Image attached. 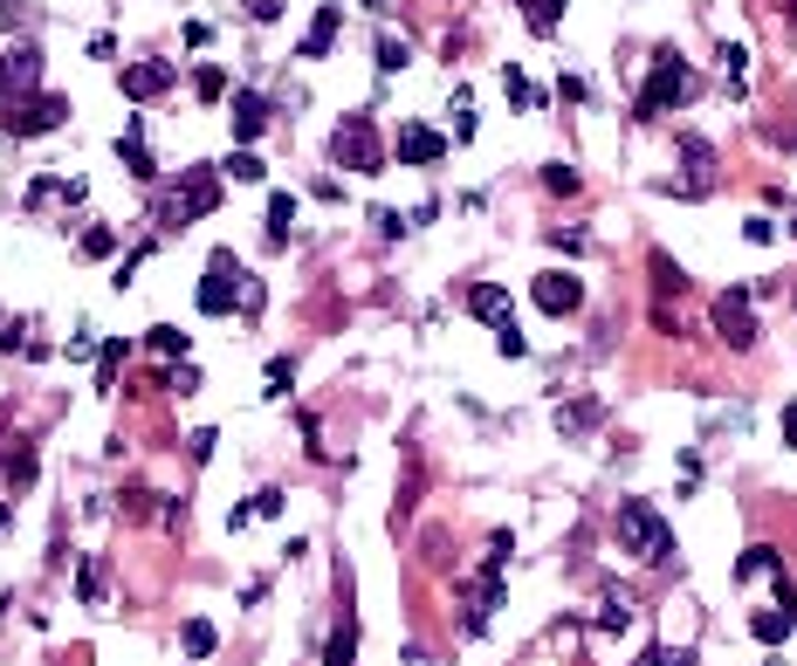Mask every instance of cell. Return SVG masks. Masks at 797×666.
I'll use <instances>...</instances> for the list:
<instances>
[{
  "label": "cell",
  "instance_id": "cell-41",
  "mask_svg": "<svg viewBox=\"0 0 797 666\" xmlns=\"http://www.w3.org/2000/svg\"><path fill=\"white\" fill-rule=\"evenodd\" d=\"M454 138H461V145L474 138V110H468V90H454Z\"/></svg>",
  "mask_w": 797,
  "mask_h": 666
},
{
  "label": "cell",
  "instance_id": "cell-16",
  "mask_svg": "<svg viewBox=\"0 0 797 666\" xmlns=\"http://www.w3.org/2000/svg\"><path fill=\"white\" fill-rule=\"evenodd\" d=\"M117 159H125V172H131V179H158L151 151H145V117H131V125H125V138H117Z\"/></svg>",
  "mask_w": 797,
  "mask_h": 666
},
{
  "label": "cell",
  "instance_id": "cell-46",
  "mask_svg": "<svg viewBox=\"0 0 797 666\" xmlns=\"http://www.w3.org/2000/svg\"><path fill=\"white\" fill-rule=\"evenodd\" d=\"M372 227H378V233H385V241H398V233H406V220H398V213H392V207H378V213H372Z\"/></svg>",
  "mask_w": 797,
  "mask_h": 666
},
{
  "label": "cell",
  "instance_id": "cell-23",
  "mask_svg": "<svg viewBox=\"0 0 797 666\" xmlns=\"http://www.w3.org/2000/svg\"><path fill=\"white\" fill-rule=\"evenodd\" d=\"M515 8H523L530 34H557V21H564V8H571V0H515Z\"/></svg>",
  "mask_w": 797,
  "mask_h": 666
},
{
  "label": "cell",
  "instance_id": "cell-14",
  "mask_svg": "<svg viewBox=\"0 0 797 666\" xmlns=\"http://www.w3.org/2000/svg\"><path fill=\"white\" fill-rule=\"evenodd\" d=\"M227 125H234V145H255L268 131V103L255 90H234V110H227Z\"/></svg>",
  "mask_w": 797,
  "mask_h": 666
},
{
  "label": "cell",
  "instance_id": "cell-44",
  "mask_svg": "<svg viewBox=\"0 0 797 666\" xmlns=\"http://www.w3.org/2000/svg\"><path fill=\"white\" fill-rule=\"evenodd\" d=\"M502 90H509V97H515V103H537V90H530V83H523V69H502Z\"/></svg>",
  "mask_w": 797,
  "mask_h": 666
},
{
  "label": "cell",
  "instance_id": "cell-6",
  "mask_svg": "<svg viewBox=\"0 0 797 666\" xmlns=\"http://www.w3.org/2000/svg\"><path fill=\"white\" fill-rule=\"evenodd\" d=\"M715 330H722L729 350H756V337H764V330H756V296L749 289H722V296H715Z\"/></svg>",
  "mask_w": 797,
  "mask_h": 666
},
{
  "label": "cell",
  "instance_id": "cell-32",
  "mask_svg": "<svg viewBox=\"0 0 797 666\" xmlns=\"http://www.w3.org/2000/svg\"><path fill=\"white\" fill-rule=\"evenodd\" d=\"M647 268H653V289H660V296H681V289H688V276H681V261H667V255H653Z\"/></svg>",
  "mask_w": 797,
  "mask_h": 666
},
{
  "label": "cell",
  "instance_id": "cell-1",
  "mask_svg": "<svg viewBox=\"0 0 797 666\" xmlns=\"http://www.w3.org/2000/svg\"><path fill=\"white\" fill-rule=\"evenodd\" d=\"M612 529H619V543H626V557H640V564H653V570L681 557V550H673V523L660 516L653 501H619Z\"/></svg>",
  "mask_w": 797,
  "mask_h": 666
},
{
  "label": "cell",
  "instance_id": "cell-38",
  "mask_svg": "<svg viewBox=\"0 0 797 666\" xmlns=\"http://www.w3.org/2000/svg\"><path fill=\"white\" fill-rule=\"evenodd\" d=\"M742 69H749V49H742V42H722V76H729V90H742Z\"/></svg>",
  "mask_w": 797,
  "mask_h": 666
},
{
  "label": "cell",
  "instance_id": "cell-35",
  "mask_svg": "<svg viewBox=\"0 0 797 666\" xmlns=\"http://www.w3.org/2000/svg\"><path fill=\"white\" fill-rule=\"evenodd\" d=\"M76 248H83L90 261H110V255H117V233H110V227H90V233H83Z\"/></svg>",
  "mask_w": 797,
  "mask_h": 666
},
{
  "label": "cell",
  "instance_id": "cell-50",
  "mask_svg": "<svg viewBox=\"0 0 797 666\" xmlns=\"http://www.w3.org/2000/svg\"><path fill=\"white\" fill-rule=\"evenodd\" d=\"M784 14H790V21H797V0H784Z\"/></svg>",
  "mask_w": 797,
  "mask_h": 666
},
{
  "label": "cell",
  "instance_id": "cell-22",
  "mask_svg": "<svg viewBox=\"0 0 797 666\" xmlns=\"http://www.w3.org/2000/svg\"><path fill=\"white\" fill-rule=\"evenodd\" d=\"M736 577H742V584H749V577H784V557L770 550V543H749L742 564H736Z\"/></svg>",
  "mask_w": 797,
  "mask_h": 666
},
{
  "label": "cell",
  "instance_id": "cell-27",
  "mask_svg": "<svg viewBox=\"0 0 797 666\" xmlns=\"http://www.w3.org/2000/svg\"><path fill=\"white\" fill-rule=\"evenodd\" d=\"M179 646H186V659H207V653L220 646V633H214V618H186V633H179Z\"/></svg>",
  "mask_w": 797,
  "mask_h": 666
},
{
  "label": "cell",
  "instance_id": "cell-8",
  "mask_svg": "<svg viewBox=\"0 0 797 666\" xmlns=\"http://www.w3.org/2000/svg\"><path fill=\"white\" fill-rule=\"evenodd\" d=\"M530 296H537L543 317H578L584 309V282L571 276V268H543V276L530 282Z\"/></svg>",
  "mask_w": 797,
  "mask_h": 666
},
{
  "label": "cell",
  "instance_id": "cell-36",
  "mask_svg": "<svg viewBox=\"0 0 797 666\" xmlns=\"http://www.w3.org/2000/svg\"><path fill=\"white\" fill-rule=\"evenodd\" d=\"M289 385H296V365L289 358H268V399H289Z\"/></svg>",
  "mask_w": 797,
  "mask_h": 666
},
{
  "label": "cell",
  "instance_id": "cell-2",
  "mask_svg": "<svg viewBox=\"0 0 797 666\" xmlns=\"http://www.w3.org/2000/svg\"><path fill=\"white\" fill-rule=\"evenodd\" d=\"M331 159L344 172H385V138H378V125H372L365 110H351L344 125L331 131Z\"/></svg>",
  "mask_w": 797,
  "mask_h": 666
},
{
  "label": "cell",
  "instance_id": "cell-33",
  "mask_svg": "<svg viewBox=\"0 0 797 666\" xmlns=\"http://www.w3.org/2000/svg\"><path fill=\"white\" fill-rule=\"evenodd\" d=\"M578 186H584V179H578V166H564V159H557V166H543V192H557V200H571Z\"/></svg>",
  "mask_w": 797,
  "mask_h": 666
},
{
  "label": "cell",
  "instance_id": "cell-47",
  "mask_svg": "<svg viewBox=\"0 0 797 666\" xmlns=\"http://www.w3.org/2000/svg\"><path fill=\"white\" fill-rule=\"evenodd\" d=\"M255 516H283V488H262L255 495Z\"/></svg>",
  "mask_w": 797,
  "mask_h": 666
},
{
  "label": "cell",
  "instance_id": "cell-29",
  "mask_svg": "<svg viewBox=\"0 0 797 666\" xmlns=\"http://www.w3.org/2000/svg\"><path fill=\"white\" fill-rule=\"evenodd\" d=\"M220 172H227L234 186H262V179H268V166L255 159V151H227V166H220Z\"/></svg>",
  "mask_w": 797,
  "mask_h": 666
},
{
  "label": "cell",
  "instance_id": "cell-21",
  "mask_svg": "<svg viewBox=\"0 0 797 666\" xmlns=\"http://www.w3.org/2000/svg\"><path fill=\"white\" fill-rule=\"evenodd\" d=\"M145 344L158 350V358H173V365H186V350H193V337H186L179 324H151V330H145Z\"/></svg>",
  "mask_w": 797,
  "mask_h": 666
},
{
  "label": "cell",
  "instance_id": "cell-49",
  "mask_svg": "<svg viewBox=\"0 0 797 666\" xmlns=\"http://www.w3.org/2000/svg\"><path fill=\"white\" fill-rule=\"evenodd\" d=\"M14 523V501H0V529H8Z\"/></svg>",
  "mask_w": 797,
  "mask_h": 666
},
{
  "label": "cell",
  "instance_id": "cell-11",
  "mask_svg": "<svg viewBox=\"0 0 797 666\" xmlns=\"http://www.w3.org/2000/svg\"><path fill=\"white\" fill-rule=\"evenodd\" d=\"M35 83H42V49L35 42L0 56V97H35Z\"/></svg>",
  "mask_w": 797,
  "mask_h": 666
},
{
  "label": "cell",
  "instance_id": "cell-17",
  "mask_svg": "<svg viewBox=\"0 0 797 666\" xmlns=\"http://www.w3.org/2000/svg\"><path fill=\"white\" fill-rule=\"evenodd\" d=\"M76 598H83V612H104V598H110V564L104 557L76 564Z\"/></svg>",
  "mask_w": 797,
  "mask_h": 666
},
{
  "label": "cell",
  "instance_id": "cell-4",
  "mask_svg": "<svg viewBox=\"0 0 797 666\" xmlns=\"http://www.w3.org/2000/svg\"><path fill=\"white\" fill-rule=\"evenodd\" d=\"M688 97H695V69L667 49V56L653 62V76H647V90L632 97V117L647 125V117H660V110H673V103H688Z\"/></svg>",
  "mask_w": 797,
  "mask_h": 666
},
{
  "label": "cell",
  "instance_id": "cell-25",
  "mask_svg": "<svg viewBox=\"0 0 797 666\" xmlns=\"http://www.w3.org/2000/svg\"><path fill=\"white\" fill-rule=\"evenodd\" d=\"M324 666H357V618H351V612L337 618V633H331V653H324Z\"/></svg>",
  "mask_w": 797,
  "mask_h": 666
},
{
  "label": "cell",
  "instance_id": "cell-45",
  "mask_svg": "<svg viewBox=\"0 0 797 666\" xmlns=\"http://www.w3.org/2000/svg\"><path fill=\"white\" fill-rule=\"evenodd\" d=\"M214 447H220V440H214V426H199V434L186 440V454H193V460H214Z\"/></svg>",
  "mask_w": 797,
  "mask_h": 666
},
{
  "label": "cell",
  "instance_id": "cell-26",
  "mask_svg": "<svg viewBox=\"0 0 797 666\" xmlns=\"http://www.w3.org/2000/svg\"><path fill=\"white\" fill-rule=\"evenodd\" d=\"M749 633H756V646H784L797 625H790V612H756V618H749Z\"/></svg>",
  "mask_w": 797,
  "mask_h": 666
},
{
  "label": "cell",
  "instance_id": "cell-3",
  "mask_svg": "<svg viewBox=\"0 0 797 666\" xmlns=\"http://www.w3.org/2000/svg\"><path fill=\"white\" fill-rule=\"evenodd\" d=\"M214 207H220V179L207 166H193L166 200H158V227H193V220H207Z\"/></svg>",
  "mask_w": 797,
  "mask_h": 666
},
{
  "label": "cell",
  "instance_id": "cell-9",
  "mask_svg": "<svg viewBox=\"0 0 797 666\" xmlns=\"http://www.w3.org/2000/svg\"><path fill=\"white\" fill-rule=\"evenodd\" d=\"M673 151H681V186H673V192H688V200H701V192L715 186V166H722V159H715V145L708 138H695V131H681V145H673Z\"/></svg>",
  "mask_w": 797,
  "mask_h": 666
},
{
  "label": "cell",
  "instance_id": "cell-19",
  "mask_svg": "<svg viewBox=\"0 0 797 666\" xmlns=\"http://www.w3.org/2000/svg\"><path fill=\"white\" fill-rule=\"evenodd\" d=\"M296 227V192H268V248H289Z\"/></svg>",
  "mask_w": 797,
  "mask_h": 666
},
{
  "label": "cell",
  "instance_id": "cell-5",
  "mask_svg": "<svg viewBox=\"0 0 797 666\" xmlns=\"http://www.w3.org/2000/svg\"><path fill=\"white\" fill-rule=\"evenodd\" d=\"M69 117V97H56V90H35V97H8V110H0V131H14V138H42V131H56Z\"/></svg>",
  "mask_w": 797,
  "mask_h": 666
},
{
  "label": "cell",
  "instance_id": "cell-20",
  "mask_svg": "<svg viewBox=\"0 0 797 666\" xmlns=\"http://www.w3.org/2000/svg\"><path fill=\"white\" fill-rule=\"evenodd\" d=\"M550 419H557V434H584V426L606 419V406H598V399H571V406H557Z\"/></svg>",
  "mask_w": 797,
  "mask_h": 666
},
{
  "label": "cell",
  "instance_id": "cell-30",
  "mask_svg": "<svg viewBox=\"0 0 797 666\" xmlns=\"http://www.w3.org/2000/svg\"><path fill=\"white\" fill-rule=\"evenodd\" d=\"M619 625H632V598L606 592V598H598V633H619Z\"/></svg>",
  "mask_w": 797,
  "mask_h": 666
},
{
  "label": "cell",
  "instance_id": "cell-28",
  "mask_svg": "<svg viewBox=\"0 0 797 666\" xmlns=\"http://www.w3.org/2000/svg\"><path fill=\"white\" fill-rule=\"evenodd\" d=\"M406 62H413V42H406V34H392V28H385V34H378V69H385V76H398Z\"/></svg>",
  "mask_w": 797,
  "mask_h": 666
},
{
  "label": "cell",
  "instance_id": "cell-40",
  "mask_svg": "<svg viewBox=\"0 0 797 666\" xmlns=\"http://www.w3.org/2000/svg\"><path fill=\"white\" fill-rule=\"evenodd\" d=\"M550 248H557V255H584L591 241H584V233H578V227H550Z\"/></svg>",
  "mask_w": 797,
  "mask_h": 666
},
{
  "label": "cell",
  "instance_id": "cell-42",
  "mask_svg": "<svg viewBox=\"0 0 797 666\" xmlns=\"http://www.w3.org/2000/svg\"><path fill=\"white\" fill-rule=\"evenodd\" d=\"M151 501H158L151 488H125V516H138V523H145V516H151Z\"/></svg>",
  "mask_w": 797,
  "mask_h": 666
},
{
  "label": "cell",
  "instance_id": "cell-10",
  "mask_svg": "<svg viewBox=\"0 0 797 666\" xmlns=\"http://www.w3.org/2000/svg\"><path fill=\"white\" fill-rule=\"evenodd\" d=\"M173 83H179V69H173V62H125V69H117V90H125L131 103L166 97Z\"/></svg>",
  "mask_w": 797,
  "mask_h": 666
},
{
  "label": "cell",
  "instance_id": "cell-48",
  "mask_svg": "<svg viewBox=\"0 0 797 666\" xmlns=\"http://www.w3.org/2000/svg\"><path fill=\"white\" fill-rule=\"evenodd\" d=\"M784 440L797 447V406H784Z\"/></svg>",
  "mask_w": 797,
  "mask_h": 666
},
{
  "label": "cell",
  "instance_id": "cell-18",
  "mask_svg": "<svg viewBox=\"0 0 797 666\" xmlns=\"http://www.w3.org/2000/svg\"><path fill=\"white\" fill-rule=\"evenodd\" d=\"M0 481H8V488H28V481H35V447H28V440H14V454H8V440H0Z\"/></svg>",
  "mask_w": 797,
  "mask_h": 666
},
{
  "label": "cell",
  "instance_id": "cell-37",
  "mask_svg": "<svg viewBox=\"0 0 797 666\" xmlns=\"http://www.w3.org/2000/svg\"><path fill=\"white\" fill-rule=\"evenodd\" d=\"M640 666H695V653H688V646H647Z\"/></svg>",
  "mask_w": 797,
  "mask_h": 666
},
{
  "label": "cell",
  "instance_id": "cell-12",
  "mask_svg": "<svg viewBox=\"0 0 797 666\" xmlns=\"http://www.w3.org/2000/svg\"><path fill=\"white\" fill-rule=\"evenodd\" d=\"M447 159V138L426 131V125H398V166H441Z\"/></svg>",
  "mask_w": 797,
  "mask_h": 666
},
{
  "label": "cell",
  "instance_id": "cell-39",
  "mask_svg": "<svg viewBox=\"0 0 797 666\" xmlns=\"http://www.w3.org/2000/svg\"><path fill=\"white\" fill-rule=\"evenodd\" d=\"M495 350H502V358H530V337L515 330V324H502V330H495Z\"/></svg>",
  "mask_w": 797,
  "mask_h": 666
},
{
  "label": "cell",
  "instance_id": "cell-15",
  "mask_svg": "<svg viewBox=\"0 0 797 666\" xmlns=\"http://www.w3.org/2000/svg\"><path fill=\"white\" fill-rule=\"evenodd\" d=\"M468 317H482L489 330H502V324H515V302H509V289H495V282H474V289H468Z\"/></svg>",
  "mask_w": 797,
  "mask_h": 666
},
{
  "label": "cell",
  "instance_id": "cell-13",
  "mask_svg": "<svg viewBox=\"0 0 797 666\" xmlns=\"http://www.w3.org/2000/svg\"><path fill=\"white\" fill-rule=\"evenodd\" d=\"M337 28H344V8H337V0H324V8H316V21H309V34L296 42V56H303V62L331 56V49H337Z\"/></svg>",
  "mask_w": 797,
  "mask_h": 666
},
{
  "label": "cell",
  "instance_id": "cell-7",
  "mask_svg": "<svg viewBox=\"0 0 797 666\" xmlns=\"http://www.w3.org/2000/svg\"><path fill=\"white\" fill-rule=\"evenodd\" d=\"M234 302H242V268H234V255L220 248L207 261V276H199V317H227Z\"/></svg>",
  "mask_w": 797,
  "mask_h": 666
},
{
  "label": "cell",
  "instance_id": "cell-43",
  "mask_svg": "<svg viewBox=\"0 0 797 666\" xmlns=\"http://www.w3.org/2000/svg\"><path fill=\"white\" fill-rule=\"evenodd\" d=\"M742 233H749L756 248H770V241H777V220H764V213H756V220H742Z\"/></svg>",
  "mask_w": 797,
  "mask_h": 666
},
{
  "label": "cell",
  "instance_id": "cell-51",
  "mask_svg": "<svg viewBox=\"0 0 797 666\" xmlns=\"http://www.w3.org/2000/svg\"><path fill=\"white\" fill-rule=\"evenodd\" d=\"M784 151H797V131H790V138H784Z\"/></svg>",
  "mask_w": 797,
  "mask_h": 666
},
{
  "label": "cell",
  "instance_id": "cell-31",
  "mask_svg": "<svg viewBox=\"0 0 797 666\" xmlns=\"http://www.w3.org/2000/svg\"><path fill=\"white\" fill-rule=\"evenodd\" d=\"M193 97H199V103H220V97H227V69H220V62H207V69L193 76Z\"/></svg>",
  "mask_w": 797,
  "mask_h": 666
},
{
  "label": "cell",
  "instance_id": "cell-34",
  "mask_svg": "<svg viewBox=\"0 0 797 666\" xmlns=\"http://www.w3.org/2000/svg\"><path fill=\"white\" fill-rule=\"evenodd\" d=\"M117 365H125V337H110L104 350H97V385L110 391V378H117Z\"/></svg>",
  "mask_w": 797,
  "mask_h": 666
},
{
  "label": "cell",
  "instance_id": "cell-24",
  "mask_svg": "<svg viewBox=\"0 0 797 666\" xmlns=\"http://www.w3.org/2000/svg\"><path fill=\"white\" fill-rule=\"evenodd\" d=\"M49 200H69V207H76V200H83V179H35V186H28V207H49Z\"/></svg>",
  "mask_w": 797,
  "mask_h": 666
}]
</instances>
